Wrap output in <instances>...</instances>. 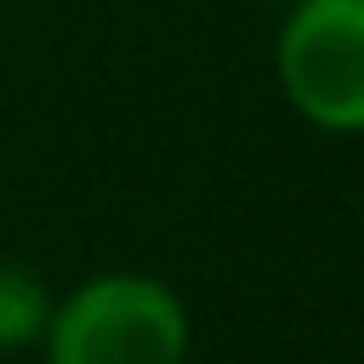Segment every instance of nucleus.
<instances>
[{"label": "nucleus", "mask_w": 364, "mask_h": 364, "mask_svg": "<svg viewBox=\"0 0 364 364\" xmlns=\"http://www.w3.org/2000/svg\"><path fill=\"white\" fill-rule=\"evenodd\" d=\"M46 364H188V307L154 273H97L46 318Z\"/></svg>", "instance_id": "nucleus-1"}, {"label": "nucleus", "mask_w": 364, "mask_h": 364, "mask_svg": "<svg viewBox=\"0 0 364 364\" xmlns=\"http://www.w3.org/2000/svg\"><path fill=\"white\" fill-rule=\"evenodd\" d=\"M284 102L330 136H364V0H296L273 34Z\"/></svg>", "instance_id": "nucleus-2"}, {"label": "nucleus", "mask_w": 364, "mask_h": 364, "mask_svg": "<svg viewBox=\"0 0 364 364\" xmlns=\"http://www.w3.org/2000/svg\"><path fill=\"white\" fill-rule=\"evenodd\" d=\"M46 318H51L46 279L23 262H0V353L34 347L46 336Z\"/></svg>", "instance_id": "nucleus-3"}]
</instances>
